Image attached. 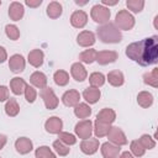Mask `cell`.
Instances as JSON below:
<instances>
[{
	"instance_id": "obj_1",
	"label": "cell",
	"mask_w": 158,
	"mask_h": 158,
	"mask_svg": "<svg viewBox=\"0 0 158 158\" xmlns=\"http://www.w3.org/2000/svg\"><path fill=\"white\" fill-rule=\"evenodd\" d=\"M126 56L142 67L156 64L158 62V37L152 36L130 43L126 47Z\"/></svg>"
},
{
	"instance_id": "obj_2",
	"label": "cell",
	"mask_w": 158,
	"mask_h": 158,
	"mask_svg": "<svg viewBox=\"0 0 158 158\" xmlns=\"http://www.w3.org/2000/svg\"><path fill=\"white\" fill-rule=\"evenodd\" d=\"M98 37L104 43H118L122 41V33L121 31L115 26V23L106 22L98 27Z\"/></svg>"
},
{
	"instance_id": "obj_3",
	"label": "cell",
	"mask_w": 158,
	"mask_h": 158,
	"mask_svg": "<svg viewBox=\"0 0 158 158\" xmlns=\"http://www.w3.org/2000/svg\"><path fill=\"white\" fill-rule=\"evenodd\" d=\"M115 26L118 30L128 31L135 26V17L128 10H120L115 17Z\"/></svg>"
},
{
	"instance_id": "obj_4",
	"label": "cell",
	"mask_w": 158,
	"mask_h": 158,
	"mask_svg": "<svg viewBox=\"0 0 158 158\" xmlns=\"http://www.w3.org/2000/svg\"><path fill=\"white\" fill-rule=\"evenodd\" d=\"M110 15H111L110 14V10L106 6H104V5H94L91 7V11H90L91 19L95 22L101 23V25L106 23L110 20Z\"/></svg>"
},
{
	"instance_id": "obj_5",
	"label": "cell",
	"mask_w": 158,
	"mask_h": 158,
	"mask_svg": "<svg viewBox=\"0 0 158 158\" xmlns=\"http://www.w3.org/2000/svg\"><path fill=\"white\" fill-rule=\"evenodd\" d=\"M75 135L81 139H88L93 135V122L90 120H81L74 127Z\"/></svg>"
},
{
	"instance_id": "obj_6",
	"label": "cell",
	"mask_w": 158,
	"mask_h": 158,
	"mask_svg": "<svg viewBox=\"0 0 158 158\" xmlns=\"http://www.w3.org/2000/svg\"><path fill=\"white\" fill-rule=\"evenodd\" d=\"M41 98H42V100H43V102H44V106H46L48 110H54V109L58 106L59 100H58V98H57V95L54 94V91H53L52 88L46 86L44 89H42V90H41Z\"/></svg>"
},
{
	"instance_id": "obj_7",
	"label": "cell",
	"mask_w": 158,
	"mask_h": 158,
	"mask_svg": "<svg viewBox=\"0 0 158 158\" xmlns=\"http://www.w3.org/2000/svg\"><path fill=\"white\" fill-rule=\"evenodd\" d=\"M107 137H109L110 143L116 144V146H118V147L127 144L126 135L123 133V131H122L120 127H111L110 131H109V133H107Z\"/></svg>"
},
{
	"instance_id": "obj_8",
	"label": "cell",
	"mask_w": 158,
	"mask_h": 158,
	"mask_svg": "<svg viewBox=\"0 0 158 158\" xmlns=\"http://www.w3.org/2000/svg\"><path fill=\"white\" fill-rule=\"evenodd\" d=\"M118 54L115 51H100L96 53V62L101 65H106L114 63L117 59Z\"/></svg>"
},
{
	"instance_id": "obj_9",
	"label": "cell",
	"mask_w": 158,
	"mask_h": 158,
	"mask_svg": "<svg viewBox=\"0 0 158 158\" xmlns=\"http://www.w3.org/2000/svg\"><path fill=\"white\" fill-rule=\"evenodd\" d=\"M99 149V139L98 138H88V139H83L80 143V151L84 154H94L96 153V151Z\"/></svg>"
},
{
	"instance_id": "obj_10",
	"label": "cell",
	"mask_w": 158,
	"mask_h": 158,
	"mask_svg": "<svg viewBox=\"0 0 158 158\" xmlns=\"http://www.w3.org/2000/svg\"><path fill=\"white\" fill-rule=\"evenodd\" d=\"M88 22V15L83 10H77L70 16V23L75 28H83Z\"/></svg>"
},
{
	"instance_id": "obj_11",
	"label": "cell",
	"mask_w": 158,
	"mask_h": 158,
	"mask_svg": "<svg viewBox=\"0 0 158 158\" xmlns=\"http://www.w3.org/2000/svg\"><path fill=\"white\" fill-rule=\"evenodd\" d=\"M44 128L47 132L49 133H59L62 132V128H63V121L57 117V116H52L49 117L46 122H44Z\"/></svg>"
},
{
	"instance_id": "obj_12",
	"label": "cell",
	"mask_w": 158,
	"mask_h": 158,
	"mask_svg": "<svg viewBox=\"0 0 158 158\" xmlns=\"http://www.w3.org/2000/svg\"><path fill=\"white\" fill-rule=\"evenodd\" d=\"M101 154L104 158H118L121 148L110 142H105L101 144Z\"/></svg>"
},
{
	"instance_id": "obj_13",
	"label": "cell",
	"mask_w": 158,
	"mask_h": 158,
	"mask_svg": "<svg viewBox=\"0 0 158 158\" xmlns=\"http://www.w3.org/2000/svg\"><path fill=\"white\" fill-rule=\"evenodd\" d=\"M25 65H26V62L21 54H14L9 59V68L14 73H21L25 69Z\"/></svg>"
},
{
	"instance_id": "obj_14",
	"label": "cell",
	"mask_w": 158,
	"mask_h": 158,
	"mask_svg": "<svg viewBox=\"0 0 158 158\" xmlns=\"http://www.w3.org/2000/svg\"><path fill=\"white\" fill-rule=\"evenodd\" d=\"M70 74L72 77L77 80V81H84L88 77V72L85 69V67L80 63V62H77V63H73L72 67H70Z\"/></svg>"
},
{
	"instance_id": "obj_15",
	"label": "cell",
	"mask_w": 158,
	"mask_h": 158,
	"mask_svg": "<svg viewBox=\"0 0 158 158\" xmlns=\"http://www.w3.org/2000/svg\"><path fill=\"white\" fill-rule=\"evenodd\" d=\"M79 100H80V94L79 91L74 90V89H70L68 91H65L62 96V101L65 106H69V107H73L75 105L79 104Z\"/></svg>"
},
{
	"instance_id": "obj_16",
	"label": "cell",
	"mask_w": 158,
	"mask_h": 158,
	"mask_svg": "<svg viewBox=\"0 0 158 158\" xmlns=\"http://www.w3.org/2000/svg\"><path fill=\"white\" fill-rule=\"evenodd\" d=\"M23 14H25V9H23V5L19 1H14L10 4L9 6V16L11 20L14 21H20L22 17H23Z\"/></svg>"
},
{
	"instance_id": "obj_17",
	"label": "cell",
	"mask_w": 158,
	"mask_h": 158,
	"mask_svg": "<svg viewBox=\"0 0 158 158\" xmlns=\"http://www.w3.org/2000/svg\"><path fill=\"white\" fill-rule=\"evenodd\" d=\"M15 148H16V151L20 154H27V153H30L32 151L33 144H32V141L30 138H27V137H20L15 142Z\"/></svg>"
},
{
	"instance_id": "obj_18",
	"label": "cell",
	"mask_w": 158,
	"mask_h": 158,
	"mask_svg": "<svg viewBox=\"0 0 158 158\" xmlns=\"http://www.w3.org/2000/svg\"><path fill=\"white\" fill-rule=\"evenodd\" d=\"M77 42L81 47H91L95 43V35L91 31H81L77 37Z\"/></svg>"
},
{
	"instance_id": "obj_19",
	"label": "cell",
	"mask_w": 158,
	"mask_h": 158,
	"mask_svg": "<svg viewBox=\"0 0 158 158\" xmlns=\"http://www.w3.org/2000/svg\"><path fill=\"white\" fill-rule=\"evenodd\" d=\"M27 60H28V63H30L32 67H35V68H40V67L43 64V60H44V53H43L41 49H32V51L28 53Z\"/></svg>"
},
{
	"instance_id": "obj_20",
	"label": "cell",
	"mask_w": 158,
	"mask_h": 158,
	"mask_svg": "<svg viewBox=\"0 0 158 158\" xmlns=\"http://www.w3.org/2000/svg\"><path fill=\"white\" fill-rule=\"evenodd\" d=\"M96 120L100 121V122L111 125V123L116 120V112H115L112 109L105 107V109H102L101 111H99V114L96 115Z\"/></svg>"
},
{
	"instance_id": "obj_21",
	"label": "cell",
	"mask_w": 158,
	"mask_h": 158,
	"mask_svg": "<svg viewBox=\"0 0 158 158\" xmlns=\"http://www.w3.org/2000/svg\"><path fill=\"white\" fill-rule=\"evenodd\" d=\"M30 81L33 86L38 88V89H44L47 86V77L44 73L42 72H35L31 74L30 77Z\"/></svg>"
},
{
	"instance_id": "obj_22",
	"label": "cell",
	"mask_w": 158,
	"mask_h": 158,
	"mask_svg": "<svg viewBox=\"0 0 158 158\" xmlns=\"http://www.w3.org/2000/svg\"><path fill=\"white\" fill-rule=\"evenodd\" d=\"M27 84L26 81L22 79V78H19V77H15L10 80V89L11 91L15 94V95H21L25 93V89H26Z\"/></svg>"
},
{
	"instance_id": "obj_23",
	"label": "cell",
	"mask_w": 158,
	"mask_h": 158,
	"mask_svg": "<svg viewBox=\"0 0 158 158\" xmlns=\"http://www.w3.org/2000/svg\"><path fill=\"white\" fill-rule=\"evenodd\" d=\"M101 96V93H100V89H96V88H86L84 91H83V98L86 102L89 104H96L99 101Z\"/></svg>"
},
{
	"instance_id": "obj_24",
	"label": "cell",
	"mask_w": 158,
	"mask_h": 158,
	"mask_svg": "<svg viewBox=\"0 0 158 158\" xmlns=\"http://www.w3.org/2000/svg\"><path fill=\"white\" fill-rule=\"evenodd\" d=\"M74 115L78 117V118H84L86 120L90 115H91V109L88 104L85 102H79L78 105L74 106Z\"/></svg>"
},
{
	"instance_id": "obj_25",
	"label": "cell",
	"mask_w": 158,
	"mask_h": 158,
	"mask_svg": "<svg viewBox=\"0 0 158 158\" xmlns=\"http://www.w3.org/2000/svg\"><path fill=\"white\" fill-rule=\"evenodd\" d=\"M107 81L112 86H121L123 84V81H125L122 72L121 70H111L107 74Z\"/></svg>"
},
{
	"instance_id": "obj_26",
	"label": "cell",
	"mask_w": 158,
	"mask_h": 158,
	"mask_svg": "<svg viewBox=\"0 0 158 158\" xmlns=\"http://www.w3.org/2000/svg\"><path fill=\"white\" fill-rule=\"evenodd\" d=\"M110 128H111V125H107V123H104V122H100V121L96 120V121L94 122L93 132L95 133V136H96L98 138H100V137L107 136Z\"/></svg>"
},
{
	"instance_id": "obj_27",
	"label": "cell",
	"mask_w": 158,
	"mask_h": 158,
	"mask_svg": "<svg viewBox=\"0 0 158 158\" xmlns=\"http://www.w3.org/2000/svg\"><path fill=\"white\" fill-rule=\"evenodd\" d=\"M137 102L141 107L147 109V107L152 106V104H153V95L148 91H141L137 95Z\"/></svg>"
},
{
	"instance_id": "obj_28",
	"label": "cell",
	"mask_w": 158,
	"mask_h": 158,
	"mask_svg": "<svg viewBox=\"0 0 158 158\" xmlns=\"http://www.w3.org/2000/svg\"><path fill=\"white\" fill-rule=\"evenodd\" d=\"M63 12V7L58 1H52L47 6V15L51 19H58Z\"/></svg>"
},
{
	"instance_id": "obj_29",
	"label": "cell",
	"mask_w": 158,
	"mask_h": 158,
	"mask_svg": "<svg viewBox=\"0 0 158 158\" xmlns=\"http://www.w3.org/2000/svg\"><path fill=\"white\" fill-rule=\"evenodd\" d=\"M5 112H6V115L10 116V117H15V116L20 112V106H19L16 99L10 98V99L6 101V104H5Z\"/></svg>"
},
{
	"instance_id": "obj_30",
	"label": "cell",
	"mask_w": 158,
	"mask_h": 158,
	"mask_svg": "<svg viewBox=\"0 0 158 158\" xmlns=\"http://www.w3.org/2000/svg\"><path fill=\"white\" fill-rule=\"evenodd\" d=\"M89 83H90L91 88L99 89L100 86H102L105 84V75L100 72H94L89 75Z\"/></svg>"
},
{
	"instance_id": "obj_31",
	"label": "cell",
	"mask_w": 158,
	"mask_h": 158,
	"mask_svg": "<svg viewBox=\"0 0 158 158\" xmlns=\"http://www.w3.org/2000/svg\"><path fill=\"white\" fill-rule=\"evenodd\" d=\"M96 51L93 49V48H89V49H85L80 54H79V60L85 63V64H91L93 62L96 60Z\"/></svg>"
},
{
	"instance_id": "obj_32",
	"label": "cell",
	"mask_w": 158,
	"mask_h": 158,
	"mask_svg": "<svg viewBox=\"0 0 158 158\" xmlns=\"http://www.w3.org/2000/svg\"><path fill=\"white\" fill-rule=\"evenodd\" d=\"M143 81L147 85H151L153 88L158 86V68H154L152 72H148L143 75Z\"/></svg>"
},
{
	"instance_id": "obj_33",
	"label": "cell",
	"mask_w": 158,
	"mask_h": 158,
	"mask_svg": "<svg viewBox=\"0 0 158 158\" xmlns=\"http://www.w3.org/2000/svg\"><path fill=\"white\" fill-rule=\"evenodd\" d=\"M53 79H54V83L59 86H64L69 83V74L65 72V70H57L54 74H53Z\"/></svg>"
},
{
	"instance_id": "obj_34",
	"label": "cell",
	"mask_w": 158,
	"mask_h": 158,
	"mask_svg": "<svg viewBox=\"0 0 158 158\" xmlns=\"http://www.w3.org/2000/svg\"><path fill=\"white\" fill-rule=\"evenodd\" d=\"M35 156L36 158H57L56 154L51 151L49 147L47 146H41L35 151Z\"/></svg>"
},
{
	"instance_id": "obj_35",
	"label": "cell",
	"mask_w": 158,
	"mask_h": 158,
	"mask_svg": "<svg viewBox=\"0 0 158 158\" xmlns=\"http://www.w3.org/2000/svg\"><path fill=\"white\" fill-rule=\"evenodd\" d=\"M58 139L60 142H63L67 146H73L77 143V138L74 135L69 133V132H59L58 133Z\"/></svg>"
},
{
	"instance_id": "obj_36",
	"label": "cell",
	"mask_w": 158,
	"mask_h": 158,
	"mask_svg": "<svg viewBox=\"0 0 158 158\" xmlns=\"http://www.w3.org/2000/svg\"><path fill=\"white\" fill-rule=\"evenodd\" d=\"M126 6L132 12H141L143 10L144 1L143 0H127L126 1Z\"/></svg>"
},
{
	"instance_id": "obj_37",
	"label": "cell",
	"mask_w": 158,
	"mask_h": 158,
	"mask_svg": "<svg viewBox=\"0 0 158 158\" xmlns=\"http://www.w3.org/2000/svg\"><path fill=\"white\" fill-rule=\"evenodd\" d=\"M5 32H6V36L12 41L19 40V37H20V30L16 25H6Z\"/></svg>"
},
{
	"instance_id": "obj_38",
	"label": "cell",
	"mask_w": 158,
	"mask_h": 158,
	"mask_svg": "<svg viewBox=\"0 0 158 158\" xmlns=\"http://www.w3.org/2000/svg\"><path fill=\"white\" fill-rule=\"evenodd\" d=\"M138 142L142 144L144 149H152L156 147V141L149 136V135H142L138 139Z\"/></svg>"
},
{
	"instance_id": "obj_39",
	"label": "cell",
	"mask_w": 158,
	"mask_h": 158,
	"mask_svg": "<svg viewBox=\"0 0 158 158\" xmlns=\"http://www.w3.org/2000/svg\"><path fill=\"white\" fill-rule=\"evenodd\" d=\"M53 148H54V151H56L59 156H62V157L67 156V154L69 153V151H70L69 146L64 144V143H63V142H60L59 139H57V141H54V142H53Z\"/></svg>"
},
{
	"instance_id": "obj_40",
	"label": "cell",
	"mask_w": 158,
	"mask_h": 158,
	"mask_svg": "<svg viewBox=\"0 0 158 158\" xmlns=\"http://www.w3.org/2000/svg\"><path fill=\"white\" fill-rule=\"evenodd\" d=\"M130 148H131V152H132V154L135 157H142L144 154V152H146V149L142 147V144L138 142V139L132 141L131 144H130Z\"/></svg>"
},
{
	"instance_id": "obj_41",
	"label": "cell",
	"mask_w": 158,
	"mask_h": 158,
	"mask_svg": "<svg viewBox=\"0 0 158 158\" xmlns=\"http://www.w3.org/2000/svg\"><path fill=\"white\" fill-rule=\"evenodd\" d=\"M36 98H37V91H36V89H35L33 86H30V85L27 84V86H26V89H25V99L27 100V102L32 104V102H35Z\"/></svg>"
},
{
	"instance_id": "obj_42",
	"label": "cell",
	"mask_w": 158,
	"mask_h": 158,
	"mask_svg": "<svg viewBox=\"0 0 158 158\" xmlns=\"http://www.w3.org/2000/svg\"><path fill=\"white\" fill-rule=\"evenodd\" d=\"M9 100V89L5 85H0V102Z\"/></svg>"
},
{
	"instance_id": "obj_43",
	"label": "cell",
	"mask_w": 158,
	"mask_h": 158,
	"mask_svg": "<svg viewBox=\"0 0 158 158\" xmlns=\"http://www.w3.org/2000/svg\"><path fill=\"white\" fill-rule=\"evenodd\" d=\"M25 4L30 7H38L42 4V0H26Z\"/></svg>"
},
{
	"instance_id": "obj_44",
	"label": "cell",
	"mask_w": 158,
	"mask_h": 158,
	"mask_svg": "<svg viewBox=\"0 0 158 158\" xmlns=\"http://www.w3.org/2000/svg\"><path fill=\"white\" fill-rule=\"evenodd\" d=\"M6 59H7L6 49H5L4 47H1V46H0V63H4Z\"/></svg>"
},
{
	"instance_id": "obj_45",
	"label": "cell",
	"mask_w": 158,
	"mask_h": 158,
	"mask_svg": "<svg viewBox=\"0 0 158 158\" xmlns=\"http://www.w3.org/2000/svg\"><path fill=\"white\" fill-rule=\"evenodd\" d=\"M6 141H7L6 136H5V135H0V149L4 148V146L6 144Z\"/></svg>"
},
{
	"instance_id": "obj_46",
	"label": "cell",
	"mask_w": 158,
	"mask_h": 158,
	"mask_svg": "<svg viewBox=\"0 0 158 158\" xmlns=\"http://www.w3.org/2000/svg\"><path fill=\"white\" fill-rule=\"evenodd\" d=\"M118 158H135L130 152H122L121 153V156L118 157Z\"/></svg>"
},
{
	"instance_id": "obj_47",
	"label": "cell",
	"mask_w": 158,
	"mask_h": 158,
	"mask_svg": "<svg viewBox=\"0 0 158 158\" xmlns=\"http://www.w3.org/2000/svg\"><path fill=\"white\" fill-rule=\"evenodd\" d=\"M102 4H104V5H116V4H117V0H115V1H110V0H102Z\"/></svg>"
},
{
	"instance_id": "obj_48",
	"label": "cell",
	"mask_w": 158,
	"mask_h": 158,
	"mask_svg": "<svg viewBox=\"0 0 158 158\" xmlns=\"http://www.w3.org/2000/svg\"><path fill=\"white\" fill-rule=\"evenodd\" d=\"M0 5H1V1H0Z\"/></svg>"
}]
</instances>
